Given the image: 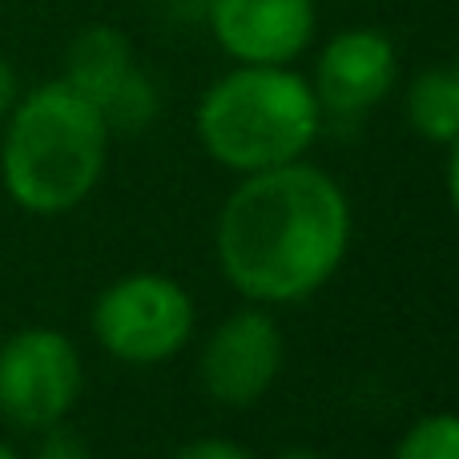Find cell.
<instances>
[{"label":"cell","instance_id":"6","mask_svg":"<svg viewBox=\"0 0 459 459\" xmlns=\"http://www.w3.org/2000/svg\"><path fill=\"white\" fill-rule=\"evenodd\" d=\"M218 48L238 65H294L318 32L315 0H206Z\"/></svg>","mask_w":459,"mask_h":459},{"label":"cell","instance_id":"14","mask_svg":"<svg viewBox=\"0 0 459 459\" xmlns=\"http://www.w3.org/2000/svg\"><path fill=\"white\" fill-rule=\"evenodd\" d=\"M174 459H254L246 447L230 444V439H198V444H186Z\"/></svg>","mask_w":459,"mask_h":459},{"label":"cell","instance_id":"1","mask_svg":"<svg viewBox=\"0 0 459 459\" xmlns=\"http://www.w3.org/2000/svg\"><path fill=\"white\" fill-rule=\"evenodd\" d=\"M351 206L318 166L286 161L246 174L218 214V262L254 302H299L339 270Z\"/></svg>","mask_w":459,"mask_h":459},{"label":"cell","instance_id":"3","mask_svg":"<svg viewBox=\"0 0 459 459\" xmlns=\"http://www.w3.org/2000/svg\"><path fill=\"white\" fill-rule=\"evenodd\" d=\"M198 142L238 174L299 161L318 137L323 105L290 65H238L198 101Z\"/></svg>","mask_w":459,"mask_h":459},{"label":"cell","instance_id":"17","mask_svg":"<svg viewBox=\"0 0 459 459\" xmlns=\"http://www.w3.org/2000/svg\"><path fill=\"white\" fill-rule=\"evenodd\" d=\"M278 459H323L318 452H307V447H299V452H282Z\"/></svg>","mask_w":459,"mask_h":459},{"label":"cell","instance_id":"4","mask_svg":"<svg viewBox=\"0 0 459 459\" xmlns=\"http://www.w3.org/2000/svg\"><path fill=\"white\" fill-rule=\"evenodd\" d=\"M194 331V302L166 274H126L101 290L93 334L126 363H161L178 355Z\"/></svg>","mask_w":459,"mask_h":459},{"label":"cell","instance_id":"13","mask_svg":"<svg viewBox=\"0 0 459 459\" xmlns=\"http://www.w3.org/2000/svg\"><path fill=\"white\" fill-rule=\"evenodd\" d=\"M37 459H93V455H89V447L81 444L73 431L48 428V436L40 439V447H37Z\"/></svg>","mask_w":459,"mask_h":459},{"label":"cell","instance_id":"5","mask_svg":"<svg viewBox=\"0 0 459 459\" xmlns=\"http://www.w3.org/2000/svg\"><path fill=\"white\" fill-rule=\"evenodd\" d=\"M81 395V355L61 331L29 326L0 347V415L16 428L48 431Z\"/></svg>","mask_w":459,"mask_h":459},{"label":"cell","instance_id":"16","mask_svg":"<svg viewBox=\"0 0 459 459\" xmlns=\"http://www.w3.org/2000/svg\"><path fill=\"white\" fill-rule=\"evenodd\" d=\"M447 198H452V210L459 214V137L447 145Z\"/></svg>","mask_w":459,"mask_h":459},{"label":"cell","instance_id":"2","mask_svg":"<svg viewBox=\"0 0 459 459\" xmlns=\"http://www.w3.org/2000/svg\"><path fill=\"white\" fill-rule=\"evenodd\" d=\"M0 174L4 190L29 214H65L101 182L109 158V121L69 81H48L16 97L8 113Z\"/></svg>","mask_w":459,"mask_h":459},{"label":"cell","instance_id":"18","mask_svg":"<svg viewBox=\"0 0 459 459\" xmlns=\"http://www.w3.org/2000/svg\"><path fill=\"white\" fill-rule=\"evenodd\" d=\"M0 459H21V455H16V452H13V447H8V444H0Z\"/></svg>","mask_w":459,"mask_h":459},{"label":"cell","instance_id":"9","mask_svg":"<svg viewBox=\"0 0 459 459\" xmlns=\"http://www.w3.org/2000/svg\"><path fill=\"white\" fill-rule=\"evenodd\" d=\"M134 45L121 29L113 24H89L73 37L69 53H65V81L77 93H85L89 101L101 109L113 93L121 89V81L134 73Z\"/></svg>","mask_w":459,"mask_h":459},{"label":"cell","instance_id":"8","mask_svg":"<svg viewBox=\"0 0 459 459\" xmlns=\"http://www.w3.org/2000/svg\"><path fill=\"white\" fill-rule=\"evenodd\" d=\"M399 77V53L387 32L379 29H342L323 45L315 61V89L323 113H342L355 117L379 105L395 89Z\"/></svg>","mask_w":459,"mask_h":459},{"label":"cell","instance_id":"12","mask_svg":"<svg viewBox=\"0 0 459 459\" xmlns=\"http://www.w3.org/2000/svg\"><path fill=\"white\" fill-rule=\"evenodd\" d=\"M391 459H459V415L439 411L420 420L399 439Z\"/></svg>","mask_w":459,"mask_h":459},{"label":"cell","instance_id":"15","mask_svg":"<svg viewBox=\"0 0 459 459\" xmlns=\"http://www.w3.org/2000/svg\"><path fill=\"white\" fill-rule=\"evenodd\" d=\"M16 93H21V89H16V69L4 61V56H0V121H4L8 113H13Z\"/></svg>","mask_w":459,"mask_h":459},{"label":"cell","instance_id":"10","mask_svg":"<svg viewBox=\"0 0 459 459\" xmlns=\"http://www.w3.org/2000/svg\"><path fill=\"white\" fill-rule=\"evenodd\" d=\"M407 117L415 134L436 145H452L459 137V65L428 69L407 89Z\"/></svg>","mask_w":459,"mask_h":459},{"label":"cell","instance_id":"7","mask_svg":"<svg viewBox=\"0 0 459 459\" xmlns=\"http://www.w3.org/2000/svg\"><path fill=\"white\" fill-rule=\"evenodd\" d=\"M282 367V334L262 310L230 315L202 351V383L226 407H250L270 391Z\"/></svg>","mask_w":459,"mask_h":459},{"label":"cell","instance_id":"11","mask_svg":"<svg viewBox=\"0 0 459 459\" xmlns=\"http://www.w3.org/2000/svg\"><path fill=\"white\" fill-rule=\"evenodd\" d=\"M161 109V97H158V85H153L150 77H145L142 69H134L126 81H121V89L109 97V101L101 105L105 121H109V129H145L153 117H158Z\"/></svg>","mask_w":459,"mask_h":459}]
</instances>
